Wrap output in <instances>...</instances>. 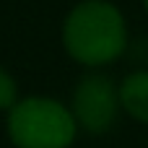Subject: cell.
I'll return each instance as SVG.
<instances>
[{
	"mask_svg": "<svg viewBox=\"0 0 148 148\" xmlns=\"http://www.w3.org/2000/svg\"><path fill=\"white\" fill-rule=\"evenodd\" d=\"M21 96H18V83H16V78L5 70V68H0V112H10L13 107H16V101H18Z\"/></svg>",
	"mask_w": 148,
	"mask_h": 148,
	"instance_id": "obj_5",
	"label": "cell"
},
{
	"mask_svg": "<svg viewBox=\"0 0 148 148\" xmlns=\"http://www.w3.org/2000/svg\"><path fill=\"white\" fill-rule=\"evenodd\" d=\"M70 112L75 117L78 130H86L91 135H101L114 127L122 107H120V83H114L107 73H86L70 99Z\"/></svg>",
	"mask_w": 148,
	"mask_h": 148,
	"instance_id": "obj_3",
	"label": "cell"
},
{
	"mask_svg": "<svg viewBox=\"0 0 148 148\" xmlns=\"http://www.w3.org/2000/svg\"><path fill=\"white\" fill-rule=\"evenodd\" d=\"M62 47L83 68L99 70L127 49V21L112 0H81L62 21Z\"/></svg>",
	"mask_w": 148,
	"mask_h": 148,
	"instance_id": "obj_1",
	"label": "cell"
},
{
	"mask_svg": "<svg viewBox=\"0 0 148 148\" xmlns=\"http://www.w3.org/2000/svg\"><path fill=\"white\" fill-rule=\"evenodd\" d=\"M140 5H143V10L148 13V0H140Z\"/></svg>",
	"mask_w": 148,
	"mask_h": 148,
	"instance_id": "obj_6",
	"label": "cell"
},
{
	"mask_svg": "<svg viewBox=\"0 0 148 148\" xmlns=\"http://www.w3.org/2000/svg\"><path fill=\"white\" fill-rule=\"evenodd\" d=\"M120 107L135 122L148 125V70H133L120 81Z\"/></svg>",
	"mask_w": 148,
	"mask_h": 148,
	"instance_id": "obj_4",
	"label": "cell"
},
{
	"mask_svg": "<svg viewBox=\"0 0 148 148\" xmlns=\"http://www.w3.org/2000/svg\"><path fill=\"white\" fill-rule=\"evenodd\" d=\"M8 138L16 148H70L78 125L68 104L52 96H23L8 112Z\"/></svg>",
	"mask_w": 148,
	"mask_h": 148,
	"instance_id": "obj_2",
	"label": "cell"
}]
</instances>
